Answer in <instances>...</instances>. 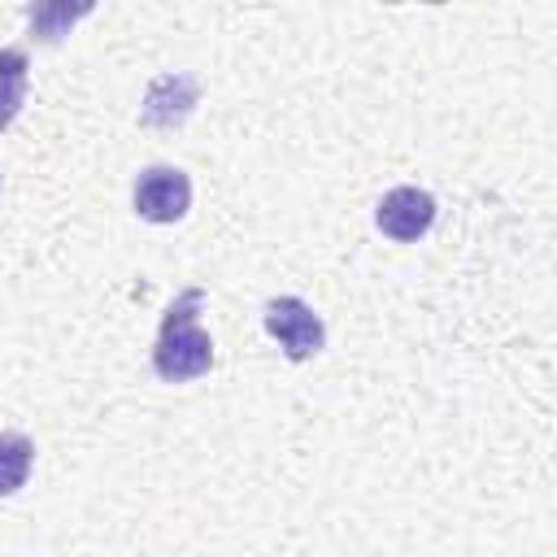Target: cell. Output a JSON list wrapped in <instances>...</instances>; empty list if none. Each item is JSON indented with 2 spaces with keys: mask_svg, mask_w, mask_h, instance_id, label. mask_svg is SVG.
<instances>
[{
  "mask_svg": "<svg viewBox=\"0 0 557 557\" xmlns=\"http://www.w3.org/2000/svg\"><path fill=\"white\" fill-rule=\"evenodd\" d=\"M200 305L205 287H183L174 305L161 318L157 344H152V370L165 383H191L213 370V339L200 326Z\"/></svg>",
  "mask_w": 557,
  "mask_h": 557,
  "instance_id": "6da1fadb",
  "label": "cell"
},
{
  "mask_svg": "<svg viewBox=\"0 0 557 557\" xmlns=\"http://www.w3.org/2000/svg\"><path fill=\"white\" fill-rule=\"evenodd\" d=\"M261 326H265L270 339H278V348H283L287 361H309V357H318L322 344H326L322 318H318L300 296H274V300H265Z\"/></svg>",
  "mask_w": 557,
  "mask_h": 557,
  "instance_id": "7a4b0ae2",
  "label": "cell"
},
{
  "mask_svg": "<svg viewBox=\"0 0 557 557\" xmlns=\"http://www.w3.org/2000/svg\"><path fill=\"white\" fill-rule=\"evenodd\" d=\"M191 209V178L178 165H148L135 178V213L144 222L170 226Z\"/></svg>",
  "mask_w": 557,
  "mask_h": 557,
  "instance_id": "3957f363",
  "label": "cell"
},
{
  "mask_svg": "<svg viewBox=\"0 0 557 557\" xmlns=\"http://www.w3.org/2000/svg\"><path fill=\"white\" fill-rule=\"evenodd\" d=\"M431 222H435V196L422 191V187H409V183L405 187H392L379 200V209H374V226L387 239H396V244L422 239L431 231Z\"/></svg>",
  "mask_w": 557,
  "mask_h": 557,
  "instance_id": "277c9868",
  "label": "cell"
},
{
  "mask_svg": "<svg viewBox=\"0 0 557 557\" xmlns=\"http://www.w3.org/2000/svg\"><path fill=\"white\" fill-rule=\"evenodd\" d=\"M196 100H200V83H196L191 74H161V78L148 83L139 122H144V126H161V131L183 126V122L191 117Z\"/></svg>",
  "mask_w": 557,
  "mask_h": 557,
  "instance_id": "5b68a950",
  "label": "cell"
},
{
  "mask_svg": "<svg viewBox=\"0 0 557 557\" xmlns=\"http://www.w3.org/2000/svg\"><path fill=\"white\" fill-rule=\"evenodd\" d=\"M26 83H30V61L22 48H0V131L17 122L26 104Z\"/></svg>",
  "mask_w": 557,
  "mask_h": 557,
  "instance_id": "8992f818",
  "label": "cell"
},
{
  "mask_svg": "<svg viewBox=\"0 0 557 557\" xmlns=\"http://www.w3.org/2000/svg\"><path fill=\"white\" fill-rule=\"evenodd\" d=\"M30 466H35V444L22 431H0V496L26 487Z\"/></svg>",
  "mask_w": 557,
  "mask_h": 557,
  "instance_id": "52a82bcc",
  "label": "cell"
},
{
  "mask_svg": "<svg viewBox=\"0 0 557 557\" xmlns=\"http://www.w3.org/2000/svg\"><path fill=\"white\" fill-rule=\"evenodd\" d=\"M91 13V4H30L26 9V22H30V35L39 39V44H57L61 35H70V26L78 22V17H87Z\"/></svg>",
  "mask_w": 557,
  "mask_h": 557,
  "instance_id": "ba28073f",
  "label": "cell"
}]
</instances>
